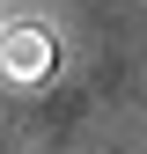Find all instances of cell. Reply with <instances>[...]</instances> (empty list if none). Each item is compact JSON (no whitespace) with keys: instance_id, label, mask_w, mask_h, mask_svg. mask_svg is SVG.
Wrapping results in <instances>:
<instances>
[{"instance_id":"7a4b0ae2","label":"cell","mask_w":147,"mask_h":154,"mask_svg":"<svg viewBox=\"0 0 147 154\" xmlns=\"http://www.w3.org/2000/svg\"><path fill=\"white\" fill-rule=\"evenodd\" d=\"M0 29H8V22H0Z\"/></svg>"},{"instance_id":"6da1fadb","label":"cell","mask_w":147,"mask_h":154,"mask_svg":"<svg viewBox=\"0 0 147 154\" xmlns=\"http://www.w3.org/2000/svg\"><path fill=\"white\" fill-rule=\"evenodd\" d=\"M59 73V29L52 22H8L0 29V81L8 88H37V81H52Z\"/></svg>"}]
</instances>
